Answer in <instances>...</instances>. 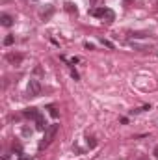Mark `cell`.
I'll return each instance as SVG.
<instances>
[{
    "instance_id": "cell-1",
    "label": "cell",
    "mask_w": 158,
    "mask_h": 160,
    "mask_svg": "<svg viewBox=\"0 0 158 160\" xmlns=\"http://www.w3.org/2000/svg\"><path fill=\"white\" fill-rule=\"evenodd\" d=\"M93 17H99V19H106V22H114L116 21V13L110 9V8H95L89 11Z\"/></svg>"
},
{
    "instance_id": "cell-9",
    "label": "cell",
    "mask_w": 158,
    "mask_h": 160,
    "mask_svg": "<svg viewBox=\"0 0 158 160\" xmlns=\"http://www.w3.org/2000/svg\"><path fill=\"white\" fill-rule=\"evenodd\" d=\"M52 13H54V8H52V6H48V8H47V11H45V9L41 11V17H43V19H48Z\"/></svg>"
},
{
    "instance_id": "cell-3",
    "label": "cell",
    "mask_w": 158,
    "mask_h": 160,
    "mask_svg": "<svg viewBox=\"0 0 158 160\" xmlns=\"http://www.w3.org/2000/svg\"><path fill=\"white\" fill-rule=\"evenodd\" d=\"M28 95H30V97H39V95H41V84H39V80L32 78L30 82H28Z\"/></svg>"
},
{
    "instance_id": "cell-20",
    "label": "cell",
    "mask_w": 158,
    "mask_h": 160,
    "mask_svg": "<svg viewBox=\"0 0 158 160\" xmlns=\"http://www.w3.org/2000/svg\"><path fill=\"white\" fill-rule=\"evenodd\" d=\"M2 160H9V157H7V155H6V157H4V158H2Z\"/></svg>"
},
{
    "instance_id": "cell-16",
    "label": "cell",
    "mask_w": 158,
    "mask_h": 160,
    "mask_svg": "<svg viewBox=\"0 0 158 160\" xmlns=\"http://www.w3.org/2000/svg\"><path fill=\"white\" fill-rule=\"evenodd\" d=\"M87 145H89V147H95V145H97V142H95L93 138H87Z\"/></svg>"
},
{
    "instance_id": "cell-15",
    "label": "cell",
    "mask_w": 158,
    "mask_h": 160,
    "mask_svg": "<svg viewBox=\"0 0 158 160\" xmlns=\"http://www.w3.org/2000/svg\"><path fill=\"white\" fill-rule=\"evenodd\" d=\"M101 43H102L104 47H108V48H114V45H112L110 41H106V39H101Z\"/></svg>"
},
{
    "instance_id": "cell-19",
    "label": "cell",
    "mask_w": 158,
    "mask_h": 160,
    "mask_svg": "<svg viewBox=\"0 0 158 160\" xmlns=\"http://www.w3.org/2000/svg\"><path fill=\"white\" fill-rule=\"evenodd\" d=\"M153 155H155V157H156V158H158V145H156V147H155V151H153Z\"/></svg>"
},
{
    "instance_id": "cell-7",
    "label": "cell",
    "mask_w": 158,
    "mask_h": 160,
    "mask_svg": "<svg viewBox=\"0 0 158 160\" xmlns=\"http://www.w3.org/2000/svg\"><path fill=\"white\" fill-rule=\"evenodd\" d=\"M39 114H41V112L37 110V108H26V110L22 112V116H24V118H28V119H36Z\"/></svg>"
},
{
    "instance_id": "cell-14",
    "label": "cell",
    "mask_w": 158,
    "mask_h": 160,
    "mask_svg": "<svg viewBox=\"0 0 158 160\" xmlns=\"http://www.w3.org/2000/svg\"><path fill=\"white\" fill-rule=\"evenodd\" d=\"M22 134H24V136H32V128L24 127V128H22Z\"/></svg>"
},
{
    "instance_id": "cell-12",
    "label": "cell",
    "mask_w": 158,
    "mask_h": 160,
    "mask_svg": "<svg viewBox=\"0 0 158 160\" xmlns=\"http://www.w3.org/2000/svg\"><path fill=\"white\" fill-rule=\"evenodd\" d=\"M47 110H48V114H50V116H52V118H58V110H56V108H54V106H48V108H47Z\"/></svg>"
},
{
    "instance_id": "cell-18",
    "label": "cell",
    "mask_w": 158,
    "mask_h": 160,
    "mask_svg": "<svg viewBox=\"0 0 158 160\" xmlns=\"http://www.w3.org/2000/svg\"><path fill=\"white\" fill-rule=\"evenodd\" d=\"M13 151H17V153H21L22 149H21V145H13Z\"/></svg>"
},
{
    "instance_id": "cell-21",
    "label": "cell",
    "mask_w": 158,
    "mask_h": 160,
    "mask_svg": "<svg viewBox=\"0 0 158 160\" xmlns=\"http://www.w3.org/2000/svg\"><path fill=\"white\" fill-rule=\"evenodd\" d=\"M19 160H28V158H26V157H21V158H19Z\"/></svg>"
},
{
    "instance_id": "cell-5",
    "label": "cell",
    "mask_w": 158,
    "mask_h": 160,
    "mask_svg": "<svg viewBox=\"0 0 158 160\" xmlns=\"http://www.w3.org/2000/svg\"><path fill=\"white\" fill-rule=\"evenodd\" d=\"M34 121H36V128H37V130H47V128H48V125H47V121L43 118V114H39Z\"/></svg>"
},
{
    "instance_id": "cell-22",
    "label": "cell",
    "mask_w": 158,
    "mask_h": 160,
    "mask_svg": "<svg viewBox=\"0 0 158 160\" xmlns=\"http://www.w3.org/2000/svg\"><path fill=\"white\" fill-rule=\"evenodd\" d=\"M128 2H132V0H125V4H128Z\"/></svg>"
},
{
    "instance_id": "cell-4",
    "label": "cell",
    "mask_w": 158,
    "mask_h": 160,
    "mask_svg": "<svg viewBox=\"0 0 158 160\" xmlns=\"http://www.w3.org/2000/svg\"><path fill=\"white\" fill-rule=\"evenodd\" d=\"M6 60H7L9 63H13V65H19V63L22 62V54H15V52H9V54H6Z\"/></svg>"
},
{
    "instance_id": "cell-8",
    "label": "cell",
    "mask_w": 158,
    "mask_h": 160,
    "mask_svg": "<svg viewBox=\"0 0 158 160\" xmlns=\"http://www.w3.org/2000/svg\"><path fill=\"white\" fill-rule=\"evenodd\" d=\"M65 9H67L69 13H75V15L78 13V9H77V6H75L73 2H67V4H65Z\"/></svg>"
},
{
    "instance_id": "cell-11",
    "label": "cell",
    "mask_w": 158,
    "mask_h": 160,
    "mask_svg": "<svg viewBox=\"0 0 158 160\" xmlns=\"http://www.w3.org/2000/svg\"><path fill=\"white\" fill-rule=\"evenodd\" d=\"M143 110H151V106H149V104H145V106H141V108H136V110H130V114H140V112H143Z\"/></svg>"
},
{
    "instance_id": "cell-13",
    "label": "cell",
    "mask_w": 158,
    "mask_h": 160,
    "mask_svg": "<svg viewBox=\"0 0 158 160\" xmlns=\"http://www.w3.org/2000/svg\"><path fill=\"white\" fill-rule=\"evenodd\" d=\"M134 38H138V39H143V38H147V34H143V32H136V34H132Z\"/></svg>"
},
{
    "instance_id": "cell-2",
    "label": "cell",
    "mask_w": 158,
    "mask_h": 160,
    "mask_svg": "<svg viewBox=\"0 0 158 160\" xmlns=\"http://www.w3.org/2000/svg\"><path fill=\"white\" fill-rule=\"evenodd\" d=\"M58 128H60V125H48V128L45 130V136H43V140H41V143H39V149H45L47 145H50V142L54 140Z\"/></svg>"
},
{
    "instance_id": "cell-10",
    "label": "cell",
    "mask_w": 158,
    "mask_h": 160,
    "mask_svg": "<svg viewBox=\"0 0 158 160\" xmlns=\"http://www.w3.org/2000/svg\"><path fill=\"white\" fill-rule=\"evenodd\" d=\"M13 43H15V38H13L11 34L6 36V39H4V45H6V47H9V45H13Z\"/></svg>"
},
{
    "instance_id": "cell-6",
    "label": "cell",
    "mask_w": 158,
    "mask_h": 160,
    "mask_svg": "<svg viewBox=\"0 0 158 160\" xmlns=\"http://www.w3.org/2000/svg\"><path fill=\"white\" fill-rule=\"evenodd\" d=\"M0 24L6 26V28H9V26L13 24V17L7 15V13H2V15H0Z\"/></svg>"
},
{
    "instance_id": "cell-17",
    "label": "cell",
    "mask_w": 158,
    "mask_h": 160,
    "mask_svg": "<svg viewBox=\"0 0 158 160\" xmlns=\"http://www.w3.org/2000/svg\"><path fill=\"white\" fill-rule=\"evenodd\" d=\"M84 47H86V48H89V50H93V45H91V43H84Z\"/></svg>"
}]
</instances>
